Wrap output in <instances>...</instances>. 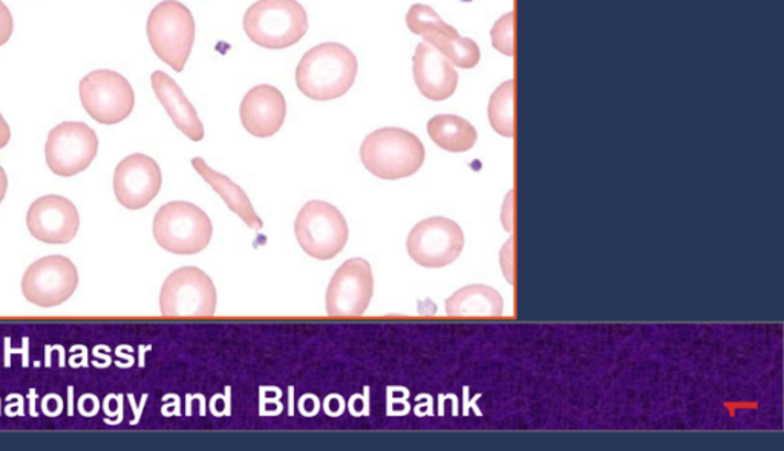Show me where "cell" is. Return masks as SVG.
I'll use <instances>...</instances> for the list:
<instances>
[{"mask_svg":"<svg viewBox=\"0 0 784 451\" xmlns=\"http://www.w3.org/2000/svg\"><path fill=\"white\" fill-rule=\"evenodd\" d=\"M358 70V57L350 48L336 42L320 43L301 58L296 85L312 100H336L352 88Z\"/></svg>","mask_w":784,"mask_h":451,"instance_id":"6da1fadb","label":"cell"},{"mask_svg":"<svg viewBox=\"0 0 784 451\" xmlns=\"http://www.w3.org/2000/svg\"><path fill=\"white\" fill-rule=\"evenodd\" d=\"M425 146L413 132L383 128L370 133L360 147V160L380 179L410 178L425 164Z\"/></svg>","mask_w":784,"mask_h":451,"instance_id":"7a4b0ae2","label":"cell"},{"mask_svg":"<svg viewBox=\"0 0 784 451\" xmlns=\"http://www.w3.org/2000/svg\"><path fill=\"white\" fill-rule=\"evenodd\" d=\"M247 37L265 50H287L308 31V15L297 0H258L244 15Z\"/></svg>","mask_w":784,"mask_h":451,"instance_id":"3957f363","label":"cell"},{"mask_svg":"<svg viewBox=\"0 0 784 451\" xmlns=\"http://www.w3.org/2000/svg\"><path fill=\"white\" fill-rule=\"evenodd\" d=\"M148 37L160 61L183 73L195 43V19L178 0H164L151 11Z\"/></svg>","mask_w":784,"mask_h":451,"instance_id":"277c9868","label":"cell"},{"mask_svg":"<svg viewBox=\"0 0 784 451\" xmlns=\"http://www.w3.org/2000/svg\"><path fill=\"white\" fill-rule=\"evenodd\" d=\"M152 230L156 243L178 256L202 253L214 237L209 216L186 201L168 202L156 211Z\"/></svg>","mask_w":784,"mask_h":451,"instance_id":"5b68a950","label":"cell"},{"mask_svg":"<svg viewBox=\"0 0 784 451\" xmlns=\"http://www.w3.org/2000/svg\"><path fill=\"white\" fill-rule=\"evenodd\" d=\"M301 249L317 261H331L347 245L350 230L344 215L325 201H309L294 222Z\"/></svg>","mask_w":784,"mask_h":451,"instance_id":"8992f818","label":"cell"},{"mask_svg":"<svg viewBox=\"0 0 784 451\" xmlns=\"http://www.w3.org/2000/svg\"><path fill=\"white\" fill-rule=\"evenodd\" d=\"M164 317H211L217 311V288L203 270L184 266L168 274L160 293Z\"/></svg>","mask_w":784,"mask_h":451,"instance_id":"52a82bcc","label":"cell"},{"mask_svg":"<svg viewBox=\"0 0 784 451\" xmlns=\"http://www.w3.org/2000/svg\"><path fill=\"white\" fill-rule=\"evenodd\" d=\"M80 100L85 111L100 124H119L135 106L131 84L111 69H98L80 81Z\"/></svg>","mask_w":784,"mask_h":451,"instance_id":"ba28073f","label":"cell"},{"mask_svg":"<svg viewBox=\"0 0 784 451\" xmlns=\"http://www.w3.org/2000/svg\"><path fill=\"white\" fill-rule=\"evenodd\" d=\"M407 254L425 268L454 264L465 249V233L453 219L435 216L418 222L406 241Z\"/></svg>","mask_w":784,"mask_h":451,"instance_id":"9c48e42d","label":"cell"},{"mask_svg":"<svg viewBox=\"0 0 784 451\" xmlns=\"http://www.w3.org/2000/svg\"><path fill=\"white\" fill-rule=\"evenodd\" d=\"M97 152V133L78 121L56 125L46 140V164L54 175L64 178L85 172L96 160Z\"/></svg>","mask_w":784,"mask_h":451,"instance_id":"30bf717a","label":"cell"},{"mask_svg":"<svg viewBox=\"0 0 784 451\" xmlns=\"http://www.w3.org/2000/svg\"><path fill=\"white\" fill-rule=\"evenodd\" d=\"M78 286L76 265L64 256L39 258L22 277L25 299L41 308H54L73 297Z\"/></svg>","mask_w":784,"mask_h":451,"instance_id":"8fae6325","label":"cell"},{"mask_svg":"<svg viewBox=\"0 0 784 451\" xmlns=\"http://www.w3.org/2000/svg\"><path fill=\"white\" fill-rule=\"evenodd\" d=\"M374 293L371 265L362 257L344 262L327 289V314L331 317H360L367 312Z\"/></svg>","mask_w":784,"mask_h":451,"instance_id":"7c38bea8","label":"cell"},{"mask_svg":"<svg viewBox=\"0 0 784 451\" xmlns=\"http://www.w3.org/2000/svg\"><path fill=\"white\" fill-rule=\"evenodd\" d=\"M162 168L151 156L133 153L127 156L113 174V194L117 201L129 210L149 206L162 190Z\"/></svg>","mask_w":784,"mask_h":451,"instance_id":"4fadbf2b","label":"cell"},{"mask_svg":"<svg viewBox=\"0 0 784 451\" xmlns=\"http://www.w3.org/2000/svg\"><path fill=\"white\" fill-rule=\"evenodd\" d=\"M31 237L50 245L69 243L77 237L80 216L76 206L64 196H42L31 204L26 215Z\"/></svg>","mask_w":784,"mask_h":451,"instance_id":"5bb4252c","label":"cell"},{"mask_svg":"<svg viewBox=\"0 0 784 451\" xmlns=\"http://www.w3.org/2000/svg\"><path fill=\"white\" fill-rule=\"evenodd\" d=\"M239 117L250 135L270 139L276 135L287 117V101L280 89L270 85H258L242 98Z\"/></svg>","mask_w":784,"mask_h":451,"instance_id":"9a60e30c","label":"cell"},{"mask_svg":"<svg viewBox=\"0 0 784 451\" xmlns=\"http://www.w3.org/2000/svg\"><path fill=\"white\" fill-rule=\"evenodd\" d=\"M414 81L427 100H448L456 94L458 74L453 63L429 43H418L413 57Z\"/></svg>","mask_w":784,"mask_h":451,"instance_id":"2e32d148","label":"cell"},{"mask_svg":"<svg viewBox=\"0 0 784 451\" xmlns=\"http://www.w3.org/2000/svg\"><path fill=\"white\" fill-rule=\"evenodd\" d=\"M152 88L160 103L166 109L172 123L178 131H182L187 139L202 141L204 139V125L199 120L198 112L190 103L189 98L184 96L183 89L176 85L171 76L163 70H155L151 76Z\"/></svg>","mask_w":784,"mask_h":451,"instance_id":"e0dca14e","label":"cell"},{"mask_svg":"<svg viewBox=\"0 0 784 451\" xmlns=\"http://www.w3.org/2000/svg\"><path fill=\"white\" fill-rule=\"evenodd\" d=\"M446 314L458 319H493L504 314V300L488 285H469L446 300Z\"/></svg>","mask_w":784,"mask_h":451,"instance_id":"ac0fdd59","label":"cell"},{"mask_svg":"<svg viewBox=\"0 0 784 451\" xmlns=\"http://www.w3.org/2000/svg\"><path fill=\"white\" fill-rule=\"evenodd\" d=\"M192 166H194L196 174L202 176V178L206 180V183L209 184V186L214 188L219 196H221L222 201L227 204V207H229L233 213H237L239 218H241L242 221L250 227V229H262L260 216H258L257 211H254L249 196L246 195V191L242 190L238 184H235L229 176L214 170V168L209 167V164H207L203 158L192 160Z\"/></svg>","mask_w":784,"mask_h":451,"instance_id":"d6986e66","label":"cell"},{"mask_svg":"<svg viewBox=\"0 0 784 451\" xmlns=\"http://www.w3.org/2000/svg\"><path fill=\"white\" fill-rule=\"evenodd\" d=\"M431 140L443 151L468 152L476 146L477 129L458 116H435L427 123Z\"/></svg>","mask_w":784,"mask_h":451,"instance_id":"ffe728a7","label":"cell"},{"mask_svg":"<svg viewBox=\"0 0 784 451\" xmlns=\"http://www.w3.org/2000/svg\"><path fill=\"white\" fill-rule=\"evenodd\" d=\"M423 41L440 51L443 56L458 68L472 69L480 62L481 53L477 43L472 38L461 37L457 30L453 33L434 31V33L423 35Z\"/></svg>","mask_w":784,"mask_h":451,"instance_id":"44dd1931","label":"cell"},{"mask_svg":"<svg viewBox=\"0 0 784 451\" xmlns=\"http://www.w3.org/2000/svg\"><path fill=\"white\" fill-rule=\"evenodd\" d=\"M488 117L493 131L512 139L515 135V113H513V81L498 86L489 101Z\"/></svg>","mask_w":784,"mask_h":451,"instance_id":"7402d4cb","label":"cell"},{"mask_svg":"<svg viewBox=\"0 0 784 451\" xmlns=\"http://www.w3.org/2000/svg\"><path fill=\"white\" fill-rule=\"evenodd\" d=\"M406 25L411 33L421 35V37L434 33V31H442V33H453V31H456L454 26L442 21L440 15L435 13L434 8L423 6V3H415V6L410 8L406 14Z\"/></svg>","mask_w":784,"mask_h":451,"instance_id":"603a6c76","label":"cell"},{"mask_svg":"<svg viewBox=\"0 0 784 451\" xmlns=\"http://www.w3.org/2000/svg\"><path fill=\"white\" fill-rule=\"evenodd\" d=\"M492 43L505 56L513 54V13H508L493 25Z\"/></svg>","mask_w":784,"mask_h":451,"instance_id":"cb8c5ba5","label":"cell"},{"mask_svg":"<svg viewBox=\"0 0 784 451\" xmlns=\"http://www.w3.org/2000/svg\"><path fill=\"white\" fill-rule=\"evenodd\" d=\"M14 31L13 14L10 13L6 3L0 0V46L10 41Z\"/></svg>","mask_w":784,"mask_h":451,"instance_id":"d4e9b609","label":"cell"},{"mask_svg":"<svg viewBox=\"0 0 784 451\" xmlns=\"http://www.w3.org/2000/svg\"><path fill=\"white\" fill-rule=\"evenodd\" d=\"M11 140V129L6 119L0 116V148L7 147Z\"/></svg>","mask_w":784,"mask_h":451,"instance_id":"484cf974","label":"cell"},{"mask_svg":"<svg viewBox=\"0 0 784 451\" xmlns=\"http://www.w3.org/2000/svg\"><path fill=\"white\" fill-rule=\"evenodd\" d=\"M8 190V178L6 170H3V167L0 166V204H2L3 199H6Z\"/></svg>","mask_w":784,"mask_h":451,"instance_id":"4316f807","label":"cell"}]
</instances>
